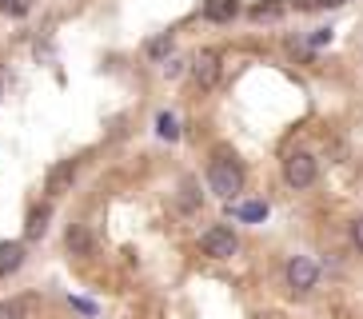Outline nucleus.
I'll use <instances>...</instances> for the list:
<instances>
[{
    "label": "nucleus",
    "instance_id": "obj_6",
    "mask_svg": "<svg viewBox=\"0 0 363 319\" xmlns=\"http://www.w3.org/2000/svg\"><path fill=\"white\" fill-rule=\"evenodd\" d=\"M48 203H36L33 212H28V228H24V235H28V240H40L44 235V228H48Z\"/></svg>",
    "mask_w": 363,
    "mask_h": 319
},
{
    "label": "nucleus",
    "instance_id": "obj_16",
    "mask_svg": "<svg viewBox=\"0 0 363 319\" xmlns=\"http://www.w3.org/2000/svg\"><path fill=\"white\" fill-rule=\"evenodd\" d=\"M160 136H164V140H176V136H180V128H176V120H172V116H160Z\"/></svg>",
    "mask_w": 363,
    "mask_h": 319
},
{
    "label": "nucleus",
    "instance_id": "obj_2",
    "mask_svg": "<svg viewBox=\"0 0 363 319\" xmlns=\"http://www.w3.org/2000/svg\"><path fill=\"white\" fill-rule=\"evenodd\" d=\"M220 76H224V64H220V56H216V52H200V56L192 60V80H196V88L212 92V88L220 84Z\"/></svg>",
    "mask_w": 363,
    "mask_h": 319
},
{
    "label": "nucleus",
    "instance_id": "obj_17",
    "mask_svg": "<svg viewBox=\"0 0 363 319\" xmlns=\"http://www.w3.org/2000/svg\"><path fill=\"white\" fill-rule=\"evenodd\" d=\"M352 240H355V247H359V252H363V216H359V220L352 223Z\"/></svg>",
    "mask_w": 363,
    "mask_h": 319
},
{
    "label": "nucleus",
    "instance_id": "obj_5",
    "mask_svg": "<svg viewBox=\"0 0 363 319\" xmlns=\"http://www.w3.org/2000/svg\"><path fill=\"white\" fill-rule=\"evenodd\" d=\"M284 176H288L291 188H311V180H315V160L308 152H291L288 164H284Z\"/></svg>",
    "mask_w": 363,
    "mask_h": 319
},
{
    "label": "nucleus",
    "instance_id": "obj_12",
    "mask_svg": "<svg viewBox=\"0 0 363 319\" xmlns=\"http://www.w3.org/2000/svg\"><path fill=\"white\" fill-rule=\"evenodd\" d=\"M28 9H33V0H0V12L4 16H24Z\"/></svg>",
    "mask_w": 363,
    "mask_h": 319
},
{
    "label": "nucleus",
    "instance_id": "obj_11",
    "mask_svg": "<svg viewBox=\"0 0 363 319\" xmlns=\"http://www.w3.org/2000/svg\"><path fill=\"white\" fill-rule=\"evenodd\" d=\"M72 172H76L72 160H68V164H60V168H56L52 176H48V191H65L68 184H72Z\"/></svg>",
    "mask_w": 363,
    "mask_h": 319
},
{
    "label": "nucleus",
    "instance_id": "obj_1",
    "mask_svg": "<svg viewBox=\"0 0 363 319\" xmlns=\"http://www.w3.org/2000/svg\"><path fill=\"white\" fill-rule=\"evenodd\" d=\"M208 184H212V191L220 200H235L244 191V172L232 160H216L212 168H208Z\"/></svg>",
    "mask_w": 363,
    "mask_h": 319
},
{
    "label": "nucleus",
    "instance_id": "obj_9",
    "mask_svg": "<svg viewBox=\"0 0 363 319\" xmlns=\"http://www.w3.org/2000/svg\"><path fill=\"white\" fill-rule=\"evenodd\" d=\"M203 16H208V21H232L235 0H203Z\"/></svg>",
    "mask_w": 363,
    "mask_h": 319
},
{
    "label": "nucleus",
    "instance_id": "obj_14",
    "mask_svg": "<svg viewBox=\"0 0 363 319\" xmlns=\"http://www.w3.org/2000/svg\"><path fill=\"white\" fill-rule=\"evenodd\" d=\"M180 203L188 208V212H192L196 203H200V196H196V184H192V180H184V188H180Z\"/></svg>",
    "mask_w": 363,
    "mask_h": 319
},
{
    "label": "nucleus",
    "instance_id": "obj_10",
    "mask_svg": "<svg viewBox=\"0 0 363 319\" xmlns=\"http://www.w3.org/2000/svg\"><path fill=\"white\" fill-rule=\"evenodd\" d=\"M68 252H72V255H88V252H92V235H88L80 223H72V232H68Z\"/></svg>",
    "mask_w": 363,
    "mask_h": 319
},
{
    "label": "nucleus",
    "instance_id": "obj_3",
    "mask_svg": "<svg viewBox=\"0 0 363 319\" xmlns=\"http://www.w3.org/2000/svg\"><path fill=\"white\" fill-rule=\"evenodd\" d=\"M240 252V240H235L232 228H212V232H203V255H212V259H232Z\"/></svg>",
    "mask_w": 363,
    "mask_h": 319
},
{
    "label": "nucleus",
    "instance_id": "obj_8",
    "mask_svg": "<svg viewBox=\"0 0 363 319\" xmlns=\"http://www.w3.org/2000/svg\"><path fill=\"white\" fill-rule=\"evenodd\" d=\"M28 315H33V299L16 296V299H4L0 303V319H28Z\"/></svg>",
    "mask_w": 363,
    "mask_h": 319
},
{
    "label": "nucleus",
    "instance_id": "obj_15",
    "mask_svg": "<svg viewBox=\"0 0 363 319\" xmlns=\"http://www.w3.org/2000/svg\"><path fill=\"white\" fill-rule=\"evenodd\" d=\"M267 216V203H244L240 208V220H264Z\"/></svg>",
    "mask_w": 363,
    "mask_h": 319
},
{
    "label": "nucleus",
    "instance_id": "obj_13",
    "mask_svg": "<svg viewBox=\"0 0 363 319\" xmlns=\"http://www.w3.org/2000/svg\"><path fill=\"white\" fill-rule=\"evenodd\" d=\"M279 9H284L279 0H267V4H256V9H252V16H256V21H272V16H279Z\"/></svg>",
    "mask_w": 363,
    "mask_h": 319
},
{
    "label": "nucleus",
    "instance_id": "obj_7",
    "mask_svg": "<svg viewBox=\"0 0 363 319\" xmlns=\"http://www.w3.org/2000/svg\"><path fill=\"white\" fill-rule=\"evenodd\" d=\"M21 259H24V247L21 244H0V276H9V272H16L21 267Z\"/></svg>",
    "mask_w": 363,
    "mask_h": 319
},
{
    "label": "nucleus",
    "instance_id": "obj_18",
    "mask_svg": "<svg viewBox=\"0 0 363 319\" xmlns=\"http://www.w3.org/2000/svg\"><path fill=\"white\" fill-rule=\"evenodd\" d=\"M168 44H172L168 36H160L156 44H148V52H152V56H164V52H168Z\"/></svg>",
    "mask_w": 363,
    "mask_h": 319
},
{
    "label": "nucleus",
    "instance_id": "obj_4",
    "mask_svg": "<svg viewBox=\"0 0 363 319\" xmlns=\"http://www.w3.org/2000/svg\"><path fill=\"white\" fill-rule=\"evenodd\" d=\"M315 279H320V264H315L311 255H296V259L288 264L291 291H311V287H315Z\"/></svg>",
    "mask_w": 363,
    "mask_h": 319
}]
</instances>
